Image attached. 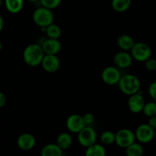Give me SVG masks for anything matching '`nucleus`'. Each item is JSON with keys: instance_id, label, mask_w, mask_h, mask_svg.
<instances>
[{"instance_id": "nucleus-1", "label": "nucleus", "mask_w": 156, "mask_h": 156, "mask_svg": "<svg viewBox=\"0 0 156 156\" xmlns=\"http://www.w3.org/2000/svg\"><path fill=\"white\" fill-rule=\"evenodd\" d=\"M45 55L42 46L37 44H31L24 48L23 59L29 66L36 67L41 65Z\"/></svg>"}, {"instance_id": "nucleus-2", "label": "nucleus", "mask_w": 156, "mask_h": 156, "mask_svg": "<svg viewBox=\"0 0 156 156\" xmlns=\"http://www.w3.org/2000/svg\"><path fill=\"white\" fill-rule=\"evenodd\" d=\"M119 89L122 93L128 96L140 92L141 82L137 76L133 74H126L122 76L118 83Z\"/></svg>"}, {"instance_id": "nucleus-3", "label": "nucleus", "mask_w": 156, "mask_h": 156, "mask_svg": "<svg viewBox=\"0 0 156 156\" xmlns=\"http://www.w3.org/2000/svg\"><path fill=\"white\" fill-rule=\"evenodd\" d=\"M32 18L34 22L40 27H48L54 21V15L51 9L41 6L35 9Z\"/></svg>"}, {"instance_id": "nucleus-4", "label": "nucleus", "mask_w": 156, "mask_h": 156, "mask_svg": "<svg viewBox=\"0 0 156 156\" xmlns=\"http://www.w3.org/2000/svg\"><path fill=\"white\" fill-rule=\"evenodd\" d=\"M134 60L137 62H145L152 56V49L144 42H136L133 47L130 50Z\"/></svg>"}, {"instance_id": "nucleus-5", "label": "nucleus", "mask_w": 156, "mask_h": 156, "mask_svg": "<svg viewBox=\"0 0 156 156\" xmlns=\"http://www.w3.org/2000/svg\"><path fill=\"white\" fill-rule=\"evenodd\" d=\"M78 141L79 144L85 148L92 146L97 141V133L94 128L86 126L78 133Z\"/></svg>"}, {"instance_id": "nucleus-6", "label": "nucleus", "mask_w": 156, "mask_h": 156, "mask_svg": "<svg viewBox=\"0 0 156 156\" xmlns=\"http://www.w3.org/2000/svg\"><path fill=\"white\" fill-rule=\"evenodd\" d=\"M136 135L135 133L133 132L131 129H121L116 133V142L115 143L120 148L126 149L128 146L135 143Z\"/></svg>"}, {"instance_id": "nucleus-7", "label": "nucleus", "mask_w": 156, "mask_h": 156, "mask_svg": "<svg viewBox=\"0 0 156 156\" xmlns=\"http://www.w3.org/2000/svg\"><path fill=\"white\" fill-rule=\"evenodd\" d=\"M121 77V73L117 66H107L101 73L102 81L108 85H118Z\"/></svg>"}, {"instance_id": "nucleus-8", "label": "nucleus", "mask_w": 156, "mask_h": 156, "mask_svg": "<svg viewBox=\"0 0 156 156\" xmlns=\"http://www.w3.org/2000/svg\"><path fill=\"white\" fill-rule=\"evenodd\" d=\"M135 135L136 139L140 143H150L153 139H155V129L149 123H143L137 126Z\"/></svg>"}, {"instance_id": "nucleus-9", "label": "nucleus", "mask_w": 156, "mask_h": 156, "mask_svg": "<svg viewBox=\"0 0 156 156\" xmlns=\"http://www.w3.org/2000/svg\"><path fill=\"white\" fill-rule=\"evenodd\" d=\"M66 126L69 132L73 133H79L83 128L86 126V124L84 121L83 116L74 114L69 116L66 121Z\"/></svg>"}, {"instance_id": "nucleus-10", "label": "nucleus", "mask_w": 156, "mask_h": 156, "mask_svg": "<svg viewBox=\"0 0 156 156\" xmlns=\"http://www.w3.org/2000/svg\"><path fill=\"white\" fill-rule=\"evenodd\" d=\"M145 105H146V101H145L144 97L140 92L129 96L127 101L128 108L133 114H139L140 112H143Z\"/></svg>"}, {"instance_id": "nucleus-11", "label": "nucleus", "mask_w": 156, "mask_h": 156, "mask_svg": "<svg viewBox=\"0 0 156 156\" xmlns=\"http://www.w3.org/2000/svg\"><path fill=\"white\" fill-rule=\"evenodd\" d=\"M60 65V60L56 55L46 54L41 66L47 73H54L59 70Z\"/></svg>"}, {"instance_id": "nucleus-12", "label": "nucleus", "mask_w": 156, "mask_h": 156, "mask_svg": "<svg viewBox=\"0 0 156 156\" xmlns=\"http://www.w3.org/2000/svg\"><path fill=\"white\" fill-rule=\"evenodd\" d=\"M133 57L128 51H121L116 53L114 56V64L119 69H127L132 65Z\"/></svg>"}, {"instance_id": "nucleus-13", "label": "nucleus", "mask_w": 156, "mask_h": 156, "mask_svg": "<svg viewBox=\"0 0 156 156\" xmlns=\"http://www.w3.org/2000/svg\"><path fill=\"white\" fill-rule=\"evenodd\" d=\"M17 145L18 148L23 151L31 150L36 145V139L32 134L24 133L18 136Z\"/></svg>"}, {"instance_id": "nucleus-14", "label": "nucleus", "mask_w": 156, "mask_h": 156, "mask_svg": "<svg viewBox=\"0 0 156 156\" xmlns=\"http://www.w3.org/2000/svg\"><path fill=\"white\" fill-rule=\"evenodd\" d=\"M45 54L57 55L62 49V44L59 39L47 38L41 44Z\"/></svg>"}, {"instance_id": "nucleus-15", "label": "nucleus", "mask_w": 156, "mask_h": 156, "mask_svg": "<svg viewBox=\"0 0 156 156\" xmlns=\"http://www.w3.org/2000/svg\"><path fill=\"white\" fill-rule=\"evenodd\" d=\"M135 44L133 38L128 34L120 35L117 39V45L123 51H130Z\"/></svg>"}, {"instance_id": "nucleus-16", "label": "nucleus", "mask_w": 156, "mask_h": 156, "mask_svg": "<svg viewBox=\"0 0 156 156\" xmlns=\"http://www.w3.org/2000/svg\"><path fill=\"white\" fill-rule=\"evenodd\" d=\"M41 156H63V150L56 143H49L43 147Z\"/></svg>"}, {"instance_id": "nucleus-17", "label": "nucleus", "mask_w": 156, "mask_h": 156, "mask_svg": "<svg viewBox=\"0 0 156 156\" xmlns=\"http://www.w3.org/2000/svg\"><path fill=\"white\" fill-rule=\"evenodd\" d=\"M5 7L11 14H18L24 7V0H4Z\"/></svg>"}, {"instance_id": "nucleus-18", "label": "nucleus", "mask_w": 156, "mask_h": 156, "mask_svg": "<svg viewBox=\"0 0 156 156\" xmlns=\"http://www.w3.org/2000/svg\"><path fill=\"white\" fill-rule=\"evenodd\" d=\"M56 144L63 151L67 150L73 144L72 136L69 133H61L56 139Z\"/></svg>"}, {"instance_id": "nucleus-19", "label": "nucleus", "mask_w": 156, "mask_h": 156, "mask_svg": "<svg viewBox=\"0 0 156 156\" xmlns=\"http://www.w3.org/2000/svg\"><path fill=\"white\" fill-rule=\"evenodd\" d=\"M85 156H106V149L103 145L94 143L92 146L86 148Z\"/></svg>"}, {"instance_id": "nucleus-20", "label": "nucleus", "mask_w": 156, "mask_h": 156, "mask_svg": "<svg viewBox=\"0 0 156 156\" xmlns=\"http://www.w3.org/2000/svg\"><path fill=\"white\" fill-rule=\"evenodd\" d=\"M132 0H112L111 6L117 12H124L129 9Z\"/></svg>"}, {"instance_id": "nucleus-21", "label": "nucleus", "mask_w": 156, "mask_h": 156, "mask_svg": "<svg viewBox=\"0 0 156 156\" xmlns=\"http://www.w3.org/2000/svg\"><path fill=\"white\" fill-rule=\"evenodd\" d=\"M45 34L47 35V38H51V39H59L62 34V30L61 27L57 24H51L47 27Z\"/></svg>"}, {"instance_id": "nucleus-22", "label": "nucleus", "mask_w": 156, "mask_h": 156, "mask_svg": "<svg viewBox=\"0 0 156 156\" xmlns=\"http://www.w3.org/2000/svg\"><path fill=\"white\" fill-rule=\"evenodd\" d=\"M100 140L102 144L106 145V146L114 144L116 142V133L113 132V131H104L101 134Z\"/></svg>"}, {"instance_id": "nucleus-23", "label": "nucleus", "mask_w": 156, "mask_h": 156, "mask_svg": "<svg viewBox=\"0 0 156 156\" xmlns=\"http://www.w3.org/2000/svg\"><path fill=\"white\" fill-rule=\"evenodd\" d=\"M126 156H143V148L140 143H133L126 149Z\"/></svg>"}, {"instance_id": "nucleus-24", "label": "nucleus", "mask_w": 156, "mask_h": 156, "mask_svg": "<svg viewBox=\"0 0 156 156\" xmlns=\"http://www.w3.org/2000/svg\"><path fill=\"white\" fill-rule=\"evenodd\" d=\"M143 113L148 117H152L156 115V101H150L146 103Z\"/></svg>"}, {"instance_id": "nucleus-25", "label": "nucleus", "mask_w": 156, "mask_h": 156, "mask_svg": "<svg viewBox=\"0 0 156 156\" xmlns=\"http://www.w3.org/2000/svg\"><path fill=\"white\" fill-rule=\"evenodd\" d=\"M40 2L44 7L53 10L60 5L62 0H40Z\"/></svg>"}, {"instance_id": "nucleus-26", "label": "nucleus", "mask_w": 156, "mask_h": 156, "mask_svg": "<svg viewBox=\"0 0 156 156\" xmlns=\"http://www.w3.org/2000/svg\"><path fill=\"white\" fill-rule=\"evenodd\" d=\"M145 67L149 71H155L156 70V59L149 58L148 60L145 62Z\"/></svg>"}, {"instance_id": "nucleus-27", "label": "nucleus", "mask_w": 156, "mask_h": 156, "mask_svg": "<svg viewBox=\"0 0 156 156\" xmlns=\"http://www.w3.org/2000/svg\"><path fill=\"white\" fill-rule=\"evenodd\" d=\"M82 116H83L84 121H85L86 126H90L94 122V117L91 113H86Z\"/></svg>"}, {"instance_id": "nucleus-28", "label": "nucleus", "mask_w": 156, "mask_h": 156, "mask_svg": "<svg viewBox=\"0 0 156 156\" xmlns=\"http://www.w3.org/2000/svg\"><path fill=\"white\" fill-rule=\"evenodd\" d=\"M149 94L155 101H156V82H153L149 86Z\"/></svg>"}, {"instance_id": "nucleus-29", "label": "nucleus", "mask_w": 156, "mask_h": 156, "mask_svg": "<svg viewBox=\"0 0 156 156\" xmlns=\"http://www.w3.org/2000/svg\"><path fill=\"white\" fill-rule=\"evenodd\" d=\"M6 101H7L6 96L5 95L4 93L1 92L0 93V108H3L6 104Z\"/></svg>"}, {"instance_id": "nucleus-30", "label": "nucleus", "mask_w": 156, "mask_h": 156, "mask_svg": "<svg viewBox=\"0 0 156 156\" xmlns=\"http://www.w3.org/2000/svg\"><path fill=\"white\" fill-rule=\"evenodd\" d=\"M149 123L154 129H156V115L153 116L152 117H149Z\"/></svg>"}, {"instance_id": "nucleus-31", "label": "nucleus", "mask_w": 156, "mask_h": 156, "mask_svg": "<svg viewBox=\"0 0 156 156\" xmlns=\"http://www.w3.org/2000/svg\"><path fill=\"white\" fill-rule=\"evenodd\" d=\"M3 27H4V20L2 16H0V31L3 30Z\"/></svg>"}, {"instance_id": "nucleus-32", "label": "nucleus", "mask_w": 156, "mask_h": 156, "mask_svg": "<svg viewBox=\"0 0 156 156\" xmlns=\"http://www.w3.org/2000/svg\"><path fill=\"white\" fill-rule=\"evenodd\" d=\"M27 1L30 2H40V0H27Z\"/></svg>"}, {"instance_id": "nucleus-33", "label": "nucleus", "mask_w": 156, "mask_h": 156, "mask_svg": "<svg viewBox=\"0 0 156 156\" xmlns=\"http://www.w3.org/2000/svg\"><path fill=\"white\" fill-rule=\"evenodd\" d=\"M155 139L156 140V129H155Z\"/></svg>"}, {"instance_id": "nucleus-34", "label": "nucleus", "mask_w": 156, "mask_h": 156, "mask_svg": "<svg viewBox=\"0 0 156 156\" xmlns=\"http://www.w3.org/2000/svg\"><path fill=\"white\" fill-rule=\"evenodd\" d=\"M78 1H83V0H78Z\"/></svg>"}, {"instance_id": "nucleus-35", "label": "nucleus", "mask_w": 156, "mask_h": 156, "mask_svg": "<svg viewBox=\"0 0 156 156\" xmlns=\"http://www.w3.org/2000/svg\"><path fill=\"white\" fill-rule=\"evenodd\" d=\"M155 156H156V155H155Z\"/></svg>"}]
</instances>
